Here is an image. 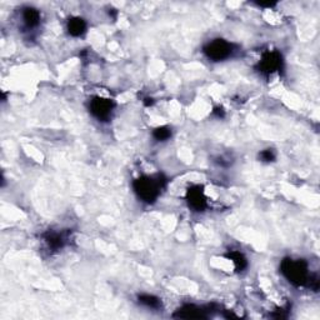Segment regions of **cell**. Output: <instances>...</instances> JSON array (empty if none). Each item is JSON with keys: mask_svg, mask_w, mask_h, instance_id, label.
<instances>
[{"mask_svg": "<svg viewBox=\"0 0 320 320\" xmlns=\"http://www.w3.org/2000/svg\"><path fill=\"white\" fill-rule=\"evenodd\" d=\"M162 177H140L137 180H134L133 186H134L135 193L143 202L151 204L158 199L160 194V189L163 188Z\"/></svg>", "mask_w": 320, "mask_h": 320, "instance_id": "cell-1", "label": "cell"}, {"mask_svg": "<svg viewBox=\"0 0 320 320\" xmlns=\"http://www.w3.org/2000/svg\"><path fill=\"white\" fill-rule=\"evenodd\" d=\"M283 275L289 280L294 285H304L309 282L308 274V264L304 260H293V259H284L282 261Z\"/></svg>", "mask_w": 320, "mask_h": 320, "instance_id": "cell-2", "label": "cell"}, {"mask_svg": "<svg viewBox=\"0 0 320 320\" xmlns=\"http://www.w3.org/2000/svg\"><path fill=\"white\" fill-rule=\"evenodd\" d=\"M204 53L209 59L214 61L225 60L233 53V45L224 39H215L205 45Z\"/></svg>", "mask_w": 320, "mask_h": 320, "instance_id": "cell-3", "label": "cell"}, {"mask_svg": "<svg viewBox=\"0 0 320 320\" xmlns=\"http://www.w3.org/2000/svg\"><path fill=\"white\" fill-rule=\"evenodd\" d=\"M114 104L113 101L109 99H104V98H94L90 101V113L95 116L97 119L101 122H106L111 116V111H113Z\"/></svg>", "mask_w": 320, "mask_h": 320, "instance_id": "cell-4", "label": "cell"}, {"mask_svg": "<svg viewBox=\"0 0 320 320\" xmlns=\"http://www.w3.org/2000/svg\"><path fill=\"white\" fill-rule=\"evenodd\" d=\"M283 66V58L278 52H268L263 55L259 69L261 73L264 74H273L282 69Z\"/></svg>", "mask_w": 320, "mask_h": 320, "instance_id": "cell-5", "label": "cell"}, {"mask_svg": "<svg viewBox=\"0 0 320 320\" xmlns=\"http://www.w3.org/2000/svg\"><path fill=\"white\" fill-rule=\"evenodd\" d=\"M186 199H188L189 205L194 210H196V212H203L205 209V207H207V199H205L204 191H203L202 186L199 185L189 189Z\"/></svg>", "mask_w": 320, "mask_h": 320, "instance_id": "cell-6", "label": "cell"}, {"mask_svg": "<svg viewBox=\"0 0 320 320\" xmlns=\"http://www.w3.org/2000/svg\"><path fill=\"white\" fill-rule=\"evenodd\" d=\"M174 316L183 319H202L205 318V310L195 305H184L177 311Z\"/></svg>", "mask_w": 320, "mask_h": 320, "instance_id": "cell-7", "label": "cell"}, {"mask_svg": "<svg viewBox=\"0 0 320 320\" xmlns=\"http://www.w3.org/2000/svg\"><path fill=\"white\" fill-rule=\"evenodd\" d=\"M23 21L24 25L28 29L36 28L40 23V13L35 8H24L23 9Z\"/></svg>", "mask_w": 320, "mask_h": 320, "instance_id": "cell-8", "label": "cell"}, {"mask_svg": "<svg viewBox=\"0 0 320 320\" xmlns=\"http://www.w3.org/2000/svg\"><path fill=\"white\" fill-rule=\"evenodd\" d=\"M87 30V23L82 18H71L68 21V31L71 36H80Z\"/></svg>", "mask_w": 320, "mask_h": 320, "instance_id": "cell-9", "label": "cell"}, {"mask_svg": "<svg viewBox=\"0 0 320 320\" xmlns=\"http://www.w3.org/2000/svg\"><path fill=\"white\" fill-rule=\"evenodd\" d=\"M45 242L48 243L49 248H52L53 250H58L60 248H63L64 245V238L58 233H47L45 234Z\"/></svg>", "mask_w": 320, "mask_h": 320, "instance_id": "cell-10", "label": "cell"}, {"mask_svg": "<svg viewBox=\"0 0 320 320\" xmlns=\"http://www.w3.org/2000/svg\"><path fill=\"white\" fill-rule=\"evenodd\" d=\"M139 303L141 305L146 306V308L150 309H158L162 306V301H160L159 298L154 297V295H149V294H143L139 295Z\"/></svg>", "mask_w": 320, "mask_h": 320, "instance_id": "cell-11", "label": "cell"}, {"mask_svg": "<svg viewBox=\"0 0 320 320\" xmlns=\"http://www.w3.org/2000/svg\"><path fill=\"white\" fill-rule=\"evenodd\" d=\"M229 258H230L231 260H233L234 265H235L236 270H238V271L244 270V269L247 268L248 261H247V259H245V257L242 254V253L234 252V250H233V252L229 253Z\"/></svg>", "mask_w": 320, "mask_h": 320, "instance_id": "cell-12", "label": "cell"}, {"mask_svg": "<svg viewBox=\"0 0 320 320\" xmlns=\"http://www.w3.org/2000/svg\"><path fill=\"white\" fill-rule=\"evenodd\" d=\"M153 137L159 141H165L172 137V130H170L168 127L156 128L153 133Z\"/></svg>", "mask_w": 320, "mask_h": 320, "instance_id": "cell-13", "label": "cell"}, {"mask_svg": "<svg viewBox=\"0 0 320 320\" xmlns=\"http://www.w3.org/2000/svg\"><path fill=\"white\" fill-rule=\"evenodd\" d=\"M259 159L261 160V162H273L274 159H275V154H274V151L271 150V149H265V150L260 151L259 154Z\"/></svg>", "mask_w": 320, "mask_h": 320, "instance_id": "cell-14", "label": "cell"}, {"mask_svg": "<svg viewBox=\"0 0 320 320\" xmlns=\"http://www.w3.org/2000/svg\"><path fill=\"white\" fill-rule=\"evenodd\" d=\"M260 7H273L275 5V3H259Z\"/></svg>", "mask_w": 320, "mask_h": 320, "instance_id": "cell-15", "label": "cell"}]
</instances>
